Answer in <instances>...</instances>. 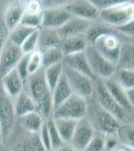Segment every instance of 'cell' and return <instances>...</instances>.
I'll use <instances>...</instances> for the list:
<instances>
[{
    "label": "cell",
    "mask_w": 134,
    "mask_h": 151,
    "mask_svg": "<svg viewBox=\"0 0 134 151\" xmlns=\"http://www.w3.org/2000/svg\"><path fill=\"white\" fill-rule=\"evenodd\" d=\"M133 2L120 4L99 11V18L114 28L133 20Z\"/></svg>",
    "instance_id": "cell-8"
},
{
    "label": "cell",
    "mask_w": 134,
    "mask_h": 151,
    "mask_svg": "<svg viewBox=\"0 0 134 151\" xmlns=\"http://www.w3.org/2000/svg\"><path fill=\"white\" fill-rule=\"evenodd\" d=\"M45 120L46 119L44 117L37 111L30 112V113H27L17 118V121H18L20 127L24 129L26 132L32 134H37L39 132Z\"/></svg>",
    "instance_id": "cell-20"
},
{
    "label": "cell",
    "mask_w": 134,
    "mask_h": 151,
    "mask_svg": "<svg viewBox=\"0 0 134 151\" xmlns=\"http://www.w3.org/2000/svg\"><path fill=\"white\" fill-rule=\"evenodd\" d=\"M115 30L122 33V35L125 36L132 37L133 36V20L129 21V22L123 24V25L118 26V27H115Z\"/></svg>",
    "instance_id": "cell-40"
},
{
    "label": "cell",
    "mask_w": 134,
    "mask_h": 151,
    "mask_svg": "<svg viewBox=\"0 0 134 151\" xmlns=\"http://www.w3.org/2000/svg\"><path fill=\"white\" fill-rule=\"evenodd\" d=\"M15 121L13 99L6 94L0 82V128L3 138L7 137L11 133Z\"/></svg>",
    "instance_id": "cell-9"
},
{
    "label": "cell",
    "mask_w": 134,
    "mask_h": 151,
    "mask_svg": "<svg viewBox=\"0 0 134 151\" xmlns=\"http://www.w3.org/2000/svg\"><path fill=\"white\" fill-rule=\"evenodd\" d=\"M103 83L105 85L107 91L111 95V97L115 100L121 107L129 113L133 114V106L129 103L126 95V90H124L117 82L115 81L113 77L103 80Z\"/></svg>",
    "instance_id": "cell-15"
},
{
    "label": "cell",
    "mask_w": 134,
    "mask_h": 151,
    "mask_svg": "<svg viewBox=\"0 0 134 151\" xmlns=\"http://www.w3.org/2000/svg\"><path fill=\"white\" fill-rule=\"evenodd\" d=\"M24 91L27 92L36 105L37 112L45 119L51 118L53 111L51 90L45 81L43 68L28 76L24 82Z\"/></svg>",
    "instance_id": "cell-1"
},
{
    "label": "cell",
    "mask_w": 134,
    "mask_h": 151,
    "mask_svg": "<svg viewBox=\"0 0 134 151\" xmlns=\"http://www.w3.org/2000/svg\"><path fill=\"white\" fill-rule=\"evenodd\" d=\"M62 65L74 70H77V72L81 73V74L88 76L90 78H94L91 70H90L88 62H87L84 52L64 55V58L62 60Z\"/></svg>",
    "instance_id": "cell-19"
},
{
    "label": "cell",
    "mask_w": 134,
    "mask_h": 151,
    "mask_svg": "<svg viewBox=\"0 0 134 151\" xmlns=\"http://www.w3.org/2000/svg\"><path fill=\"white\" fill-rule=\"evenodd\" d=\"M121 45L118 36L110 28L99 35L91 43L97 52L114 65L117 64Z\"/></svg>",
    "instance_id": "cell-5"
},
{
    "label": "cell",
    "mask_w": 134,
    "mask_h": 151,
    "mask_svg": "<svg viewBox=\"0 0 134 151\" xmlns=\"http://www.w3.org/2000/svg\"><path fill=\"white\" fill-rule=\"evenodd\" d=\"M111 151H133V148H129V147H126V146L118 144L115 148H114V149H112Z\"/></svg>",
    "instance_id": "cell-42"
},
{
    "label": "cell",
    "mask_w": 134,
    "mask_h": 151,
    "mask_svg": "<svg viewBox=\"0 0 134 151\" xmlns=\"http://www.w3.org/2000/svg\"><path fill=\"white\" fill-rule=\"evenodd\" d=\"M15 70H17L19 76L21 77V79L25 82L29 76L28 69H27V55H24L23 57L21 58V60H19L18 64L16 65Z\"/></svg>",
    "instance_id": "cell-38"
},
{
    "label": "cell",
    "mask_w": 134,
    "mask_h": 151,
    "mask_svg": "<svg viewBox=\"0 0 134 151\" xmlns=\"http://www.w3.org/2000/svg\"><path fill=\"white\" fill-rule=\"evenodd\" d=\"M39 141L42 145V147L44 148L45 151H50L51 150V143H50V137H49V132H48L47 126H46V120L43 126L41 127L39 132L37 133Z\"/></svg>",
    "instance_id": "cell-37"
},
{
    "label": "cell",
    "mask_w": 134,
    "mask_h": 151,
    "mask_svg": "<svg viewBox=\"0 0 134 151\" xmlns=\"http://www.w3.org/2000/svg\"><path fill=\"white\" fill-rule=\"evenodd\" d=\"M23 2H27V1H29V0H22ZM39 1H41V0H39Z\"/></svg>",
    "instance_id": "cell-44"
},
{
    "label": "cell",
    "mask_w": 134,
    "mask_h": 151,
    "mask_svg": "<svg viewBox=\"0 0 134 151\" xmlns=\"http://www.w3.org/2000/svg\"><path fill=\"white\" fill-rule=\"evenodd\" d=\"M87 101V113L86 118L93 126L95 132L101 133L105 136L115 135L120 122L112 114L104 110L96 102L93 96H91Z\"/></svg>",
    "instance_id": "cell-2"
},
{
    "label": "cell",
    "mask_w": 134,
    "mask_h": 151,
    "mask_svg": "<svg viewBox=\"0 0 134 151\" xmlns=\"http://www.w3.org/2000/svg\"><path fill=\"white\" fill-rule=\"evenodd\" d=\"M90 21L85 19L72 16L69 20L59 29H57L61 38L68 37V36L82 35H85L90 27Z\"/></svg>",
    "instance_id": "cell-16"
},
{
    "label": "cell",
    "mask_w": 134,
    "mask_h": 151,
    "mask_svg": "<svg viewBox=\"0 0 134 151\" xmlns=\"http://www.w3.org/2000/svg\"><path fill=\"white\" fill-rule=\"evenodd\" d=\"M63 75L72 90V93L85 100L93 95V78L81 74L63 65Z\"/></svg>",
    "instance_id": "cell-7"
},
{
    "label": "cell",
    "mask_w": 134,
    "mask_h": 151,
    "mask_svg": "<svg viewBox=\"0 0 134 151\" xmlns=\"http://www.w3.org/2000/svg\"><path fill=\"white\" fill-rule=\"evenodd\" d=\"M115 137L120 145L134 147V130L132 123H121L115 132Z\"/></svg>",
    "instance_id": "cell-25"
},
{
    "label": "cell",
    "mask_w": 134,
    "mask_h": 151,
    "mask_svg": "<svg viewBox=\"0 0 134 151\" xmlns=\"http://www.w3.org/2000/svg\"><path fill=\"white\" fill-rule=\"evenodd\" d=\"M72 90L70 88L69 84H68L67 80L65 79L64 75L60 78V80L56 84V86L53 88L51 91V95H52V105L53 109L58 107L60 104L63 103L65 100H67L71 96Z\"/></svg>",
    "instance_id": "cell-23"
},
{
    "label": "cell",
    "mask_w": 134,
    "mask_h": 151,
    "mask_svg": "<svg viewBox=\"0 0 134 151\" xmlns=\"http://www.w3.org/2000/svg\"><path fill=\"white\" fill-rule=\"evenodd\" d=\"M37 45H38V29H36V30H34L32 33H30L27 36V38L20 45V47L24 55H27V53H30L37 50Z\"/></svg>",
    "instance_id": "cell-34"
},
{
    "label": "cell",
    "mask_w": 134,
    "mask_h": 151,
    "mask_svg": "<svg viewBox=\"0 0 134 151\" xmlns=\"http://www.w3.org/2000/svg\"><path fill=\"white\" fill-rule=\"evenodd\" d=\"M23 55L24 53L19 45L7 40L0 53V78L12 69H15L16 65Z\"/></svg>",
    "instance_id": "cell-10"
},
{
    "label": "cell",
    "mask_w": 134,
    "mask_h": 151,
    "mask_svg": "<svg viewBox=\"0 0 134 151\" xmlns=\"http://www.w3.org/2000/svg\"><path fill=\"white\" fill-rule=\"evenodd\" d=\"M58 151H77L70 143H63L61 147L57 149Z\"/></svg>",
    "instance_id": "cell-41"
},
{
    "label": "cell",
    "mask_w": 134,
    "mask_h": 151,
    "mask_svg": "<svg viewBox=\"0 0 134 151\" xmlns=\"http://www.w3.org/2000/svg\"><path fill=\"white\" fill-rule=\"evenodd\" d=\"M116 67L117 69L133 70V45L131 43L121 45Z\"/></svg>",
    "instance_id": "cell-26"
},
{
    "label": "cell",
    "mask_w": 134,
    "mask_h": 151,
    "mask_svg": "<svg viewBox=\"0 0 134 151\" xmlns=\"http://www.w3.org/2000/svg\"><path fill=\"white\" fill-rule=\"evenodd\" d=\"M13 107L16 119L27 113H30V112L37 111L36 105L32 98L25 91H22L18 96L13 99Z\"/></svg>",
    "instance_id": "cell-22"
},
{
    "label": "cell",
    "mask_w": 134,
    "mask_h": 151,
    "mask_svg": "<svg viewBox=\"0 0 134 151\" xmlns=\"http://www.w3.org/2000/svg\"><path fill=\"white\" fill-rule=\"evenodd\" d=\"M34 30H36V29L29 27V26H26L22 23H19L17 26L12 28L11 30H9L10 33H9L8 40L20 47L23 41L27 38V36L30 35V33H32Z\"/></svg>",
    "instance_id": "cell-28"
},
{
    "label": "cell",
    "mask_w": 134,
    "mask_h": 151,
    "mask_svg": "<svg viewBox=\"0 0 134 151\" xmlns=\"http://www.w3.org/2000/svg\"><path fill=\"white\" fill-rule=\"evenodd\" d=\"M3 135H2V131H1V128H0V147H1L2 143H3Z\"/></svg>",
    "instance_id": "cell-43"
},
{
    "label": "cell",
    "mask_w": 134,
    "mask_h": 151,
    "mask_svg": "<svg viewBox=\"0 0 134 151\" xmlns=\"http://www.w3.org/2000/svg\"><path fill=\"white\" fill-rule=\"evenodd\" d=\"M65 9L72 16L88 21L99 18V10L89 0H73L65 6Z\"/></svg>",
    "instance_id": "cell-13"
},
{
    "label": "cell",
    "mask_w": 134,
    "mask_h": 151,
    "mask_svg": "<svg viewBox=\"0 0 134 151\" xmlns=\"http://www.w3.org/2000/svg\"><path fill=\"white\" fill-rule=\"evenodd\" d=\"M89 1L100 11L106 8L120 5V4L130 3V2H133V0H89Z\"/></svg>",
    "instance_id": "cell-36"
},
{
    "label": "cell",
    "mask_w": 134,
    "mask_h": 151,
    "mask_svg": "<svg viewBox=\"0 0 134 151\" xmlns=\"http://www.w3.org/2000/svg\"><path fill=\"white\" fill-rule=\"evenodd\" d=\"M73 0H41V5L43 9L54 8V7H65Z\"/></svg>",
    "instance_id": "cell-39"
},
{
    "label": "cell",
    "mask_w": 134,
    "mask_h": 151,
    "mask_svg": "<svg viewBox=\"0 0 134 151\" xmlns=\"http://www.w3.org/2000/svg\"><path fill=\"white\" fill-rule=\"evenodd\" d=\"M52 119L56 129L59 132V135L61 137L62 141L64 143H69L78 120L76 121V120H71V119H61V118H57V119L52 118Z\"/></svg>",
    "instance_id": "cell-24"
},
{
    "label": "cell",
    "mask_w": 134,
    "mask_h": 151,
    "mask_svg": "<svg viewBox=\"0 0 134 151\" xmlns=\"http://www.w3.org/2000/svg\"><path fill=\"white\" fill-rule=\"evenodd\" d=\"M94 99L105 111L112 114L120 123H132L133 114L124 110L107 91L103 80L93 78V95Z\"/></svg>",
    "instance_id": "cell-3"
},
{
    "label": "cell",
    "mask_w": 134,
    "mask_h": 151,
    "mask_svg": "<svg viewBox=\"0 0 134 151\" xmlns=\"http://www.w3.org/2000/svg\"><path fill=\"white\" fill-rule=\"evenodd\" d=\"M46 126H47L48 132H49L51 149H58L59 147H61L64 142H63L61 137H60L59 132H58L57 129H56L52 118L46 119Z\"/></svg>",
    "instance_id": "cell-32"
},
{
    "label": "cell",
    "mask_w": 134,
    "mask_h": 151,
    "mask_svg": "<svg viewBox=\"0 0 134 151\" xmlns=\"http://www.w3.org/2000/svg\"><path fill=\"white\" fill-rule=\"evenodd\" d=\"M24 9H25V2H23L22 0H17L8 4L4 11V22L9 30L21 22Z\"/></svg>",
    "instance_id": "cell-17"
},
{
    "label": "cell",
    "mask_w": 134,
    "mask_h": 151,
    "mask_svg": "<svg viewBox=\"0 0 134 151\" xmlns=\"http://www.w3.org/2000/svg\"><path fill=\"white\" fill-rule=\"evenodd\" d=\"M87 45H88V42L85 37V35H82L62 38L60 48H61L62 52L64 53V55H68L84 52Z\"/></svg>",
    "instance_id": "cell-21"
},
{
    "label": "cell",
    "mask_w": 134,
    "mask_h": 151,
    "mask_svg": "<svg viewBox=\"0 0 134 151\" xmlns=\"http://www.w3.org/2000/svg\"><path fill=\"white\" fill-rule=\"evenodd\" d=\"M42 53V68H47L49 65L59 64L62 63V60L64 58V53L62 52L60 47H52L45 50Z\"/></svg>",
    "instance_id": "cell-29"
},
{
    "label": "cell",
    "mask_w": 134,
    "mask_h": 151,
    "mask_svg": "<svg viewBox=\"0 0 134 151\" xmlns=\"http://www.w3.org/2000/svg\"><path fill=\"white\" fill-rule=\"evenodd\" d=\"M0 82L6 94L12 99H14L21 92L24 91V81L21 79L15 69H12L2 76L0 78Z\"/></svg>",
    "instance_id": "cell-14"
},
{
    "label": "cell",
    "mask_w": 134,
    "mask_h": 151,
    "mask_svg": "<svg viewBox=\"0 0 134 151\" xmlns=\"http://www.w3.org/2000/svg\"><path fill=\"white\" fill-rule=\"evenodd\" d=\"M113 78L124 90L134 89V73L129 69H116Z\"/></svg>",
    "instance_id": "cell-30"
},
{
    "label": "cell",
    "mask_w": 134,
    "mask_h": 151,
    "mask_svg": "<svg viewBox=\"0 0 134 151\" xmlns=\"http://www.w3.org/2000/svg\"><path fill=\"white\" fill-rule=\"evenodd\" d=\"M84 52L93 77L99 78L102 80L113 77L116 72V69H117L116 65H114L106 58H104L101 53H99L95 50L93 45H87Z\"/></svg>",
    "instance_id": "cell-6"
},
{
    "label": "cell",
    "mask_w": 134,
    "mask_h": 151,
    "mask_svg": "<svg viewBox=\"0 0 134 151\" xmlns=\"http://www.w3.org/2000/svg\"><path fill=\"white\" fill-rule=\"evenodd\" d=\"M27 69L29 75L34 74L42 69V53L40 50H36L32 52L27 53Z\"/></svg>",
    "instance_id": "cell-31"
},
{
    "label": "cell",
    "mask_w": 134,
    "mask_h": 151,
    "mask_svg": "<svg viewBox=\"0 0 134 151\" xmlns=\"http://www.w3.org/2000/svg\"><path fill=\"white\" fill-rule=\"evenodd\" d=\"M43 73H44L45 81L47 83L48 87L50 88V90L52 91V89L56 86V84H57L58 81L60 80V78H61L63 75L62 63L44 68V69H43Z\"/></svg>",
    "instance_id": "cell-27"
},
{
    "label": "cell",
    "mask_w": 134,
    "mask_h": 151,
    "mask_svg": "<svg viewBox=\"0 0 134 151\" xmlns=\"http://www.w3.org/2000/svg\"><path fill=\"white\" fill-rule=\"evenodd\" d=\"M41 18H42V13L40 14H31L24 12L21 22L26 26L32 27L34 29H39L41 27Z\"/></svg>",
    "instance_id": "cell-35"
},
{
    "label": "cell",
    "mask_w": 134,
    "mask_h": 151,
    "mask_svg": "<svg viewBox=\"0 0 134 151\" xmlns=\"http://www.w3.org/2000/svg\"><path fill=\"white\" fill-rule=\"evenodd\" d=\"M61 36L57 29L43 28L38 29V45L37 50L43 52L48 48L60 47L61 45Z\"/></svg>",
    "instance_id": "cell-18"
},
{
    "label": "cell",
    "mask_w": 134,
    "mask_h": 151,
    "mask_svg": "<svg viewBox=\"0 0 134 151\" xmlns=\"http://www.w3.org/2000/svg\"><path fill=\"white\" fill-rule=\"evenodd\" d=\"M84 151H105V135L95 132Z\"/></svg>",
    "instance_id": "cell-33"
},
{
    "label": "cell",
    "mask_w": 134,
    "mask_h": 151,
    "mask_svg": "<svg viewBox=\"0 0 134 151\" xmlns=\"http://www.w3.org/2000/svg\"><path fill=\"white\" fill-rule=\"evenodd\" d=\"M50 151H58V150L57 149H51Z\"/></svg>",
    "instance_id": "cell-45"
},
{
    "label": "cell",
    "mask_w": 134,
    "mask_h": 151,
    "mask_svg": "<svg viewBox=\"0 0 134 151\" xmlns=\"http://www.w3.org/2000/svg\"><path fill=\"white\" fill-rule=\"evenodd\" d=\"M95 134V130L89 120L84 117L77 121L74 132L70 140V144L77 151H84L85 147Z\"/></svg>",
    "instance_id": "cell-11"
},
{
    "label": "cell",
    "mask_w": 134,
    "mask_h": 151,
    "mask_svg": "<svg viewBox=\"0 0 134 151\" xmlns=\"http://www.w3.org/2000/svg\"><path fill=\"white\" fill-rule=\"evenodd\" d=\"M71 17L72 15L65 9V7L45 8L42 11L41 27L50 28V29H59Z\"/></svg>",
    "instance_id": "cell-12"
},
{
    "label": "cell",
    "mask_w": 134,
    "mask_h": 151,
    "mask_svg": "<svg viewBox=\"0 0 134 151\" xmlns=\"http://www.w3.org/2000/svg\"><path fill=\"white\" fill-rule=\"evenodd\" d=\"M86 113L87 101L77 95L72 94L63 103L53 109L51 118L71 119V120L77 121L86 117Z\"/></svg>",
    "instance_id": "cell-4"
}]
</instances>
